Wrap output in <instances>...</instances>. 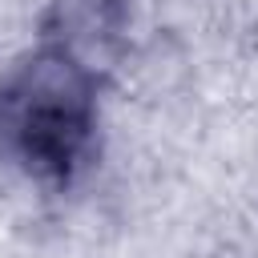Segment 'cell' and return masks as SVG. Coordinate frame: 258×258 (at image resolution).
I'll use <instances>...</instances> for the list:
<instances>
[{"label": "cell", "mask_w": 258, "mask_h": 258, "mask_svg": "<svg viewBox=\"0 0 258 258\" xmlns=\"http://www.w3.org/2000/svg\"><path fill=\"white\" fill-rule=\"evenodd\" d=\"M0 133L28 173L69 181L93 141V89L64 52H44L0 97Z\"/></svg>", "instance_id": "6da1fadb"}]
</instances>
